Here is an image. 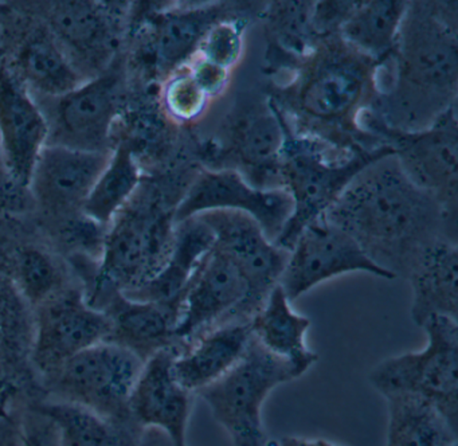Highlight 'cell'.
<instances>
[{"label": "cell", "mask_w": 458, "mask_h": 446, "mask_svg": "<svg viewBox=\"0 0 458 446\" xmlns=\"http://www.w3.org/2000/svg\"><path fill=\"white\" fill-rule=\"evenodd\" d=\"M235 8L218 3L184 8L163 16L155 39L159 66L165 72H171L194 58L211 27L226 19L237 18V13H233Z\"/></svg>", "instance_id": "cell-26"}, {"label": "cell", "mask_w": 458, "mask_h": 446, "mask_svg": "<svg viewBox=\"0 0 458 446\" xmlns=\"http://www.w3.org/2000/svg\"><path fill=\"white\" fill-rule=\"evenodd\" d=\"M49 123L29 93L20 73L0 66V145L4 167L17 184L28 187L34 164L47 144Z\"/></svg>", "instance_id": "cell-17"}, {"label": "cell", "mask_w": 458, "mask_h": 446, "mask_svg": "<svg viewBox=\"0 0 458 446\" xmlns=\"http://www.w3.org/2000/svg\"><path fill=\"white\" fill-rule=\"evenodd\" d=\"M139 446H174L170 438L157 429H144Z\"/></svg>", "instance_id": "cell-40"}, {"label": "cell", "mask_w": 458, "mask_h": 446, "mask_svg": "<svg viewBox=\"0 0 458 446\" xmlns=\"http://www.w3.org/2000/svg\"><path fill=\"white\" fill-rule=\"evenodd\" d=\"M55 23L65 39L79 46H89L101 31L100 19L88 5H64L55 13Z\"/></svg>", "instance_id": "cell-35"}, {"label": "cell", "mask_w": 458, "mask_h": 446, "mask_svg": "<svg viewBox=\"0 0 458 446\" xmlns=\"http://www.w3.org/2000/svg\"><path fill=\"white\" fill-rule=\"evenodd\" d=\"M356 125L364 136L393 148L404 175L438 202L449 225L458 230L457 104L420 131L391 128L371 107L359 113Z\"/></svg>", "instance_id": "cell-6"}, {"label": "cell", "mask_w": 458, "mask_h": 446, "mask_svg": "<svg viewBox=\"0 0 458 446\" xmlns=\"http://www.w3.org/2000/svg\"><path fill=\"white\" fill-rule=\"evenodd\" d=\"M33 410L52 422L55 446H139L144 433L133 418H111L74 403L44 399Z\"/></svg>", "instance_id": "cell-24"}, {"label": "cell", "mask_w": 458, "mask_h": 446, "mask_svg": "<svg viewBox=\"0 0 458 446\" xmlns=\"http://www.w3.org/2000/svg\"><path fill=\"white\" fill-rule=\"evenodd\" d=\"M411 285L412 322L422 328L433 316H458V247L452 239L428 244L407 271Z\"/></svg>", "instance_id": "cell-22"}, {"label": "cell", "mask_w": 458, "mask_h": 446, "mask_svg": "<svg viewBox=\"0 0 458 446\" xmlns=\"http://www.w3.org/2000/svg\"><path fill=\"white\" fill-rule=\"evenodd\" d=\"M58 99L55 123L60 142L55 144L103 150L100 145L111 133L119 107L116 80L98 78Z\"/></svg>", "instance_id": "cell-21"}, {"label": "cell", "mask_w": 458, "mask_h": 446, "mask_svg": "<svg viewBox=\"0 0 458 446\" xmlns=\"http://www.w3.org/2000/svg\"><path fill=\"white\" fill-rule=\"evenodd\" d=\"M34 309L30 362L39 381L111 332L108 316L79 290L64 287Z\"/></svg>", "instance_id": "cell-10"}, {"label": "cell", "mask_w": 458, "mask_h": 446, "mask_svg": "<svg viewBox=\"0 0 458 446\" xmlns=\"http://www.w3.org/2000/svg\"><path fill=\"white\" fill-rule=\"evenodd\" d=\"M23 418L22 416L0 413V446L25 445Z\"/></svg>", "instance_id": "cell-37"}, {"label": "cell", "mask_w": 458, "mask_h": 446, "mask_svg": "<svg viewBox=\"0 0 458 446\" xmlns=\"http://www.w3.org/2000/svg\"><path fill=\"white\" fill-rule=\"evenodd\" d=\"M181 348L165 349L146 360L130 398V414L143 429H157L174 446H189L187 430L195 394L174 373V357Z\"/></svg>", "instance_id": "cell-16"}, {"label": "cell", "mask_w": 458, "mask_h": 446, "mask_svg": "<svg viewBox=\"0 0 458 446\" xmlns=\"http://www.w3.org/2000/svg\"><path fill=\"white\" fill-rule=\"evenodd\" d=\"M386 446H457V430L425 400L388 395Z\"/></svg>", "instance_id": "cell-28"}, {"label": "cell", "mask_w": 458, "mask_h": 446, "mask_svg": "<svg viewBox=\"0 0 458 446\" xmlns=\"http://www.w3.org/2000/svg\"><path fill=\"white\" fill-rule=\"evenodd\" d=\"M407 7L409 3L399 0L356 2L337 35L353 50L382 64L395 50Z\"/></svg>", "instance_id": "cell-27"}, {"label": "cell", "mask_w": 458, "mask_h": 446, "mask_svg": "<svg viewBox=\"0 0 458 446\" xmlns=\"http://www.w3.org/2000/svg\"><path fill=\"white\" fill-rule=\"evenodd\" d=\"M409 3L390 58L377 64L372 109L391 128L420 131L457 104V3Z\"/></svg>", "instance_id": "cell-2"}, {"label": "cell", "mask_w": 458, "mask_h": 446, "mask_svg": "<svg viewBox=\"0 0 458 446\" xmlns=\"http://www.w3.org/2000/svg\"><path fill=\"white\" fill-rule=\"evenodd\" d=\"M291 304L277 285L250 320L251 333L265 349L291 363L304 375L318 363V355L305 341L310 317L294 312Z\"/></svg>", "instance_id": "cell-25"}, {"label": "cell", "mask_w": 458, "mask_h": 446, "mask_svg": "<svg viewBox=\"0 0 458 446\" xmlns=\"http://www.w3.org/2000/svg\"><path fill=\"white\" fill-rule=\"evenodd\" d=\"M181 199L160 193L135 195L108 226L98 279L120 292L151 281L167 262L175 239Z\"/></svg>", "instance_id": "cell-5"}, {"label": "cell", "mask_w": 458, "mask_h": 446, "mask_svg": "<svg viewBox=\"0 0 458 446\" xmlns=\"http://www.w3.org/2000/svg\"><path fill=\"white\" fill-rule=\"evenodd\" d=\"M108 152L47 144L39 153L29 188L47 214L69 218L82 207L108 164Z\"/></svg>", "instance_id": "cell-15"}, {"label": "cell", "mask_w": 458, "mask_h": 446, "mask_svg": "<svg viewBox=\"0 0 458 446\" xmlns=\"http://www.w3.org/2000/svg\"><path fill=\"white\" fill-rule=\"evenodd\" d=\"M21 78L37 90L63 97L81 85L79 74L52 35L36 31L20 51Z\"/></svg>", "instance_id": "cell-30"}, {"label": "cell", "mask_w": 458, "mask_h": 446, "mask_svg": "<svg viewBox=\"0 0 458 446\" xmlns=\"http://www.w3.org/2000/svg\"><path fill=\"white\" fill-rule=\"evenodd\" d=\"M249 285L235 261L213 246L184 293L175 335L182 347L206 330L240 322Z\"/></svg>", "instance_id": "cell-14"}, {"label": "cell", "mask_w": 458, "mask_h": 446, "mask_svg": "<svg viewBox=\"0 0 458 446\" xmlns=\"http://www.w3.org/2000/svg\"><path fill=\"white\" fill-rule=\"evenodd\" d=\"M280 446H343L323 438L299 437V435H285L281 438Z\"/></svg>", "instance_id": "cell-39"}, {"label": "cell", "mask_w": 458, "mask_h": 446, "mask_svg": "<svg viewBox=\"0 0 458 446\" xmlns=\"http://www.w3.org/2000/svg\"><path fill=\"white\" fill-rule=\"evenodd\" d=\"M353 271H366L380 279H396L369 260L355 239L321 217L302 230L289 250L278 285L293 303L321 282Z\"/></svg>", "instance_id": "cell-12"}, {"label": "cell", "mask_w": 458, "mask_h": 446, "mask_svg": "<svg viewBox=\"0 0 458 446\" xmlns=\"http://www.w3.org/2000/svg\"><path fill=\"white\" fill-rule=\"evenodd\" d=\"M135 352L104 340L39 381L45 399L74 403L111 418H132L130 398L143 368Z\"/></svg>", "instance_id": "cell-9"}, {"label": "cell", "mask_w": 458, "mask_h": 446, "mask_svg": "<svg viewBox=\"0 0 458 446\" xmlns=\"http://www.w3.org/2000/svg\"><path fill=\"white\" fill-rule=\"evenodd\" d=\"M313 8L312 2H275L265 11L267 32L273 39L270 50L276 48L275 58L281 66L294 67L320 42L313 29Z\"/></svg>", "instance_id": "cell-31"}, {"label": "cell", "mask_w": 458, "mask_h": 446, "mask_svg": "<svg viewBox=\"0 0 458 446\" xmlns=\"http://www.w3.org/2000/svg\"><path fill=\"white\" fill-rule=\"evenodd\" d=\"M324 218L395 277H406L437 239L457 242L438 202L404 175L394 155L359 172Z\"/></svg>", "instance_id": "cell-1"}, {"label": "cell", "mask_w": 458, "mask_h": 446, "mask_svg": "<svg viewBox=\"0 0 458 446\" xmlns=\"http://www.w3.org/2000/svg\"><path fill=\"white\" fill-rule=\"evenodd\" d=\"M208 97L199 88L189 67L179 70L165 83L163 90V102L171 117L181 123H189L202 115L208 105Z\"/></svg>", "instance_id": "cell-34"}, {"label": "cell", "mask_w": 458, "mask_h": 446, "mask_svg": "<svg viewBox=\"0 0 458 446\" xmlns=\"http://www.w3.org/2000/svg\"><path fill=\"white\" fill-rule=\"evenodd\" d=\"M245 27L246 18L241 16L219 21L206 34L198 56L225 69H232L242 56Z\"/></svg>", "instance_id": "cell-33"}, {"label": "cell", "mask_w": 458, "mask_h": 446, "mask_svg": "<svg viewBox=\"0 0 458 446\" xmlns=\"http://www.w3.org/2000/svg\"><path fill=\"white\" fill-rule=\"evenodd\" d=\"M428 343L420 351L386 357L369 381L382 395H411L433 406L458 429V322L433 316L423 324Z\"/></svg>", "instance_id": "cell-7"}, {"label": "cell", "mask_w": 458, "mask_h": 446, "mask_svg": "<svg viewBox=\"0 0 458 446\" xmlns=\"http://www.w3.org/2000/svg\"><path fill=\"white\" fill-rule=\"evenodd\" d=\"M214 244L213 228L199 215L176 223L173 250L162 270L143 287L123 295L131 300L183 303L192 276Z\"/></svg>", "instance_id": "cell-23"}, {"label": "cell", "mask_w": 458, "mask_h": 446, "mask_svg": "<svg viewBox=\"0 0 458 446\" xmlns=\"http://www.w3.org/2000/svg\"><path fill=\"white\" fill-rule=\"evenodd\" d=\"M15 184L17 183L10 176L6 167L0 166V212L13 210L17 206V201H15V195L13 193Z\"/></svg>", "instance_id": "cell-38"}, {"label": "cell", "mask_w": 458, "mask_h": 446, "mask_svg": "<svg viewBox=\"0 0 458 446\" xmlns=\"http://www.w3.org/2000/svg\"><path fill=\"white\" fill-rule=\"evenodd\" d=\"M181 309L182 303L131 300L116 290L100 308L111 322L106 340L131 349L144 362L165 349H182L175 335Z\"/></svg>", "instance_id": "cell-19"}, {"label": "cell", "mask_w": 458, "mask_h": 446, "mask_svg": "<svg viewBox=\"0 0 458 446\" xmlns=\"http://www.w3.org/2000/svg\"><path fill=\"white\" fill-rule=\"evenodd\" d=\"M377 64L343 42L339 35L323 38L310 56L294 64L297 77L278 89L270 101L283 115L289 113L302 123L294 133L353 150L345 137L352 144L350 133L366 137L359 132L356 120L364 107L374 104Z\"/></svg>", "instance_id": "cell-3"}, {"label": "cell", "mask_w": 458, "mask_h": 446, "mask_svg": "<svg viewBox=\"0 0 458 446\" xmlns=\"http://www.w3.org/2000/svg\"><path fill=\"white\" fill-rule=\"evenodd\" d=\"M284 128L278 177L281 187L292 196L293 210L275 244L289 252L302 230L326 215L359 172L393 156L394 150L387 144L339 148L318 137L294 133L285 118Z\"/></svg>", "instance_id": "cell-4"}, {"label": "cell", "mask_w": 458, "mask_h": 446, "mask_svg": "<svg viewBox=\"0 0 458 446\" xmlns=\"http://www.w3.org/2000/svg\"><path fill=\"white\" fill-rule=\"evenodd\" d=\"M140 184V169L132 150L122 145L109 158L104 171L82 207V214L101 227H108Z\"/></svg>", "instance_id": "cell-29"}, {"label": "cell", "mask_w": 458, "mask_h": 446, "mask_svg": "<svg viewBox=\"0 0 458 446\" xmlns=\"http://www.w3.org/2000/svg\"><path fill=\"white\" fill-rule=\"evenodd\" d=\"M218 210L249 215L275 242L291 217L293 201L284 187H254L237 169L205 168L190 183L179 202L175 222Z\"/></svg>", "instance_id": "cell-11"}, {"label": "cell", "mask_w": 458, "mask_h": 446, "mask_svg": "<svg viewBox=\"0 0 458 446\" xmlns=\"http://www.w3.org/2000/svg\"><path fill=\"white\" fill-rule=\"evenodd\" d=\"M253 339L250 322H225L206 330L174 357L179 383L197 395L226 375L245 355Z\"/></svg>", "instance_id": "cell-20"}, {"label": "cell", "mask_w": 458, "mask_h": 446, "mask_svg": "<svg viewBox=\"0 0 458 446\" xmlns=\"http://www.w3.org/2000/svg\"><path fill=\"white\" fill-rule=\"evenodd\" d=\"M285 140L284 118L272 101L267 109L254 105L248 113L230 124L225 136L227 159L240 166L242 176L254 187L277 188L278 161Z\"/></svg>", "instance_id": "cell-18"}, {"label": "cell", "mask_w": 458, "mask_h": 446, "mask_svg": "<svg viewBox=\"0 0 458 446\" xmlns=\"http://www.w3.org/2000/svg\"><path fill=\"white\" fill-rule=\"evenodd\" d=\"M15 276L23 297L36 308L64 289L53 258L37 247H23L15 255Z\"/></svg>", "instance_id": "cell-32"}, {"label": "cell", "mask_w": 458, "mask_h": 446, "mask_svg": "<svg viewBox=\"0 0 458 446\" xmlns=\"http://www.w3.org/2000/svg\"><path fill=\"white\" fill-rule=\"evenodd\" d=\"M199 217L213 228L214 246L235 261L248 281L249 295L240 322H250L280 282L289 252L270 241L261 226L243 212L218 210Z\"/></svg>", "instance_id": "cell-13"}, {"label": "cell", "mask_w": 458, "mask_h": 446, "mask_svg": "<svg viewBox=\"0 0 458 446\" xmlns=\"http://www.w3.org/2000/svg\"><path fill=\"white\" fill-rule=\"evenodd\" d=\"M294 365L251 339L242 359L199 395L234 446H267L262 407L273 390L301 378Z\"/></svg>", "instance_id": "cell-8"}, {"label": "cell", "mask_w": 458, "mask_h": 446, "mask_svg": "<svg viewBox=\"0 0 458 446\" xmlns=\"http://www.w3.org/2000/svg\"><path fill=\"white\" fill-rule=\"evenodd\" d=\"M189 70L208 99L221 96L229 83L230 70L206 61L202 56H198L197 59H192Z\"/></svg>", "instance_id": "cell-36"}]
</instances>
